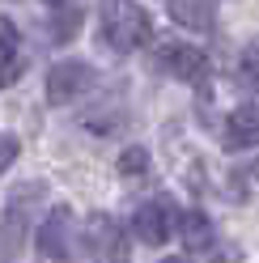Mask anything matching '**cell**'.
Masks as SVG:
<instances>
[{
    "mask_svg": "<svg viewBox=\"0 0 259 263\" xmlns=\"http://www.w3.org/2000/svg\"><path fill=\"white\" fill-rule=\"evenodd\" d=\"M17 140H13V136H5V132H0V174H5L9 166H13V161H17Z\"/></svg>",
    "mask_w": 259,
    "mask_h": 263,
    "instance_id": "5bb4252c",
    "label": "cell"
},
{
    "mask_svg": "<svg viewBox=\"0 0 259 263\" xmlns=\"http://www.w3.org/2000/svg\"><path fill=\"white\" fill-rule=\"evenodd\" d=\"M161 263H183V259H161Z\"/></svg>",
    "mask_w": 259,
    "mask_h": 263,
    "instance_id": "2e32d148",
    "label": "cell"
},
{
    "mask_svg": "<svg viewBox=\"0 0 259 263\" xmlns=\"http://www.w3.org/2000/svg\"><path fill=\"white\" fill-rule=\"evenodd\" d=\"M234 259H238V255H230V259H221V255H217V259H208V263H234Z\"/></svg>",
    "mask_w": 259,
    "mask_h": 263,
    "instance_id": "9a60e30c",
    "label": "cell"
},
{
    "mask_svg": "<svg viewBox=\"0 0 259 263\" xmlns=\"http://www.w3.org/2000/svg\"><path fill=\"white\" fill-rule=\"evenodd\" d=\"M119 174H123V178H140V174H149V153H144L140 144H127L123 157H119Z\"/></svg>",
    "mask_w": 259,
    "mask_h": 263,
    "instance_id": "4fadbf2b",
    "label": "cell"
},
{
    "mask_svg": "<svg viewBox=\"0 0 259 263\" xmlns=\"http://www.w3.org/2000/svg\"><path fill=\"white\" fill-rule=\"evenodd\" d=\"M238 85L242 89H259V39L242 51V60H238Z\"/></svg>",
    "mask_w": 259,
    "mask_h": 263,
    "instance_id": "7c38bea8",
    "label": "cell"
},
{
    "mask_svg": "<svg viewBox=\"0 0 259 263\" xmlns=\"http://www.w3.org/2000/svg\"><path fill=\"white\" fill-rule=\"evenodd\" d=\"M255 187H259V157L242 161V166H234L225 174V195H230V200H247Z\"/></svg>",
    "mask_w": 259,
    "mask_h": 263,
    "instance_id": "8fae6325",
    "label": "cell"
},
{
    "mask_svg": "<svg viewBox=\"0 0 259 263\" xmlns=\"http://www.w3.org/2000/svg\"><path fill=\"white\" fill-rule=\"evenodd\" d=\"M153 64L166 77L183 81V85H204L208 72H213V64H208V55L196 43H179V39H157L153 43Z\"/></svg>",
    "mask_w": 259,
    "mask_h": 263,
    "instance_id": "7a4b0ae2",
    "label": "cell"
},
{
    "mask_svg": "<svg viewBox=\"0 0 259 263\" xmlns=\"http://www.w3.org/2000/svg\"><path fill=\"white\" fill-rule=\"evenodd\" d=\"M179 234H183L187 255H213V251H217V229H213V221H208L204 212H196V208L179 217Z\"/></svg>",
    "mask_w": 259,
    "mask_h": 263,
    "instance_id": "52a82bcc",
    "label": "cell"
},
{
    "mask_svg": "<svg viewBox=\"0 0 259 263\" xmlns=\"http://www.w3.org/2000/svg\"><path fill=\"white\" fill-rule=\"evenodd\" d=\"M179 204L170 200V195H153V200H144L136 208V217H132V234L144 242V246H161L174 229H179Z\"/></svg>",
    "mask_w": 259,
    "mask_h": 263,
    "instance_id": "3957f363",
    "label": "cell"
},
{
    "mask_svg": "<svg viewBox=\"0 0 259 263\" xmlns=\"http://www.w3.org/2000/svg\"><path fill=\"white\" fill-rule=\"evenodd\" d=\"M170 17L187 26V30H213L217 13H213V0H166Z\"/></svg>",
    "mask_w": 259,
    "mask_h": 263,
    "instance_id": "30bf717a",
    "label": "cell"
},
{
    "mask_svg": "<svg viewBox=\"0 0 259 263\" xmlns=\"http://www.w3.org/2000/svg\"><path fill=\"white\" fill-rule=\"evenodd\" d=\"M43 183H26V187H17L9 195V208H5V217H0V238L9 242V255L22 246V234H26V225H30V200H43Z\"/></svg>",
    "mask_w": 259,
    "mask_h": 263,
    "instance_id": "5b68a950",
    "label": "cell"
},
{
    "mask_svg": "<svg viewBox=\"0 0 259 263\" xmlns=\"http://www.w3.org/2000/svg\"><path fill=\"white\" fill-rule=\"evenodd\" d=\"M47 5H51V39L55 43H72L81 22H85L81 0H47Z\"/></svg>",
    "mask_w": 259,
    "mask_h": 263,
    "instance_id": "9c48e42d",
    "label": "cell"
},
{
    "mask_svg": "<svg viewBox=\"0 0 259 263\" xmlns=\"http://www.w3.org/2000/svg\"><path fill=\"white\" fill-rule=\"evenodd\" d=\"M17 72H22V39H17V26L0 17V89L13 85Z\"/></svg>",
    "mask_w": 259,
    "mask_h": 263,
    "instance_id": "ba28073f",
    "label": "cell"
},
{
    "mask_svg": "<svg viewBox=\"0 0 259 263\" xmlns=\"http://www.w3.org/2000/svg\"><path fill=\"white\" fill-rule=\"evenodd\" d=\"M221 140H225V149H255L259 144V102H242L238 110L225 115Z\"/></svg>",
    "mask_w": 259,
    "mask_h": 263,
    "instance_id": "8992f818",
    "label": "cell"
},
{
    "mask_svg": "<svg viewBox=\"0 0 259 263\" xmlns=\"http://www.w3.org/2000/svg\"><path fill=\"white\" fill-rule=\"evenodd\" d=\"M94 81H98V72L85 60H60L47 72V102L51 106H72L77 98H85L94 89Z\"/></svg>",
    "mask_w": 259,
    "mask_h": 263,
    "instance_id": "277c9868",
    "label": "cell"
},
{
    "mask_svg": "<svg viewBox=\"0 0 259 263\" xmlns=\"http://www.w3.org/2000/svg\"><path fill=\"white\" fill-rule=\"evenodd\" d=\"M98 39L115 55H132L153 43V17L136 0H102L98 5Z\"/></svg>",
    "mask_w": 259,
    "mask_h": 263,
    "instance_id": "6da1fadb",
    "label": "cell"
}]
</instances>
